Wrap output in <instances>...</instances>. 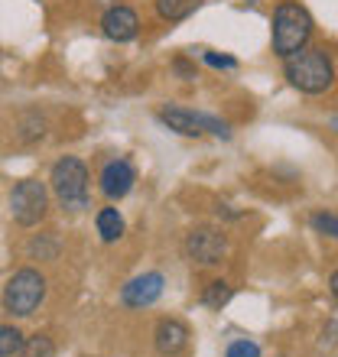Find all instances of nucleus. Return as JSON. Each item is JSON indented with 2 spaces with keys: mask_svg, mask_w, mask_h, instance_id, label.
Instances as JSON below:
<instances>
[{
  "mask_svg": "<svg viewBox=\"0 0 338 357\" xmlns=\"http://www.w3.org/2000/svg\"><path fill=\"white\" fill-rule=\"evenodd\" d=\"M29 257H33V260H56L59 257V241L52 234H39V237H33V241H29Z\"/></svg>",
  "mask_w": 338,
  "mask_h": 357,
  "instance_id": "dca6fc26",
  "label": "nucleus"
},
{
  "mask_svg": "<svg viewBox=\"0 0 338 357\" xmlns=\"http://www.w3.org/2000/svg\"><path fill=\"white\" fill-rule=\"evenodd\" d=\"M23 348V331L13 325H0V357H17Z\"/></svg>",
  "mask_w": 338,
  "mask_h": 357,
  "instance_id": "f3484780",
  "label": "nucleus"
},
{
  "mask_svg": "<svg viewBox=\"0 0 338 357\" xmlns=\"http://www.w3.org/2000/svg\"><path fill=\"white\" fill-rule=\"evenodd\" d=\"M101 192L111 202H117V198H124L127 192L133 188V182H137V172H133V166L127 160H111L108 166L101 169Z\"/></svg>",
  "mask_w": 338,
  "mask_h": 357,
  "instance_id": "9d476101",
  "label": "nucleus"
},
{
  "mask_svg": "<svg viewBox=\"0 0 338 357\" xmlns=\"http://www.w3.org/2000/svg\"><path fill=\"white\" fill-rule=\"evenodd\" d=\"M312 227H316L322 237H338V221H335L332 211H319V215H312Z\"/></svg>",
  "mask_w": 338,
  "mask_h": 357,
  "instance_id": "a211bd4d",
  "label": "nucleus"
},
{
  "mask_svg": "<svg viewBox=\"0 0 338 357\" xmlns=\"http://www.w3.org/2000/svg\"><path fill=\"white\" fill-rule=\"evenodd\" d=\"M46 299V276L33 266H23L7 280L3 286V312L17 315V319H27L43 305Z\"/></svg>",
  "mask_w": 338,
  "mask_h": 357,
  "instance_id": "7ed1b4c3",
  "label": "nucleus"
},
{
  "mask_svg": "<svg viewBox=\"0 0 338 357\" xmlns=\"http://www.w3.org/2000/svg\"><path fill=\"white\" fill-rule=\"evenodd\" d=\"M172 68H176V72H179L182 78H196V68L189 66L186 59H176V62H172Z\"/></svg>",
  "mask_w": 338,
  "mask_h": 357,
  "instance_id": "412c9836",
  "label": "nucleus"
},
{
  "mask_svg": "<svg viewBox=\"0 0 338 357\" xmlns=\"http://www.w3.org/2000/svg\"><path fill=\"white\" fill-rule=\"evenodd\" d=\"M156 351L166 357H176L179 351L189 344V328L182 325L179 319H163L160 325H156Z\"/></svg>",
  "mask_w": 338,
  "mask_h": 357,
  "instance_id": "9b49d317",
  "label": "nucleus"
},
{
  "mask_svg": "<svg viewBox=\"0 0 338 357\" xmlns=\"http://www.w3.org/2000/svg\"><path fill=\"white\" fill-rule=\"evenodd\" d=\"M202 7V0H156V13L166 23H182L189 20L196 10Z\"/></svg>",
  "mask_w": 338,
  "mask_h": 357,
  "instance_id": "ddd939ff",
  "label": "nucleus"
},
{
  "mask_svg": "<svg viewBox=\"0 0 338 357\" xmlns=\"http://www.w3.org/2000/svg\"><path fill=\"white\" fill-rule=\"evenodd\" d=\"M231 296H235L231 282L215 280V282H208L205 292H202V305H208V309H221V305H228V302H231Z\"/></svg>",
  "mask_w": 338,
  "mask_h": 357,
  "instance_id": "4468645a",
  "label": "nucleus"
},
{
  "mask_svg": "<svg viewBox=\"0 0 338 357\" xmlns=\"http://www.w3.org/2000/svg\"><path fill=\"white\" fill-rule=\"evenodd\" d=\"M94 225H98V234H101L104 244H114V241L124 237V218L117 208H101L98 218H94Z\"/></svg>",
  "mask_w": 338,
  "mask_h": 357,
  "instance_id": "f8f14e48",
  "label": "nucleus"
},
{
  "mask_svg": "<svg viewBox=\"0 0 338 357\" xmlns=\"http://www.w3.org/2000/svg\"><path fill=\"white\" fill-rule=\"evenodd\" d=\"M225 357H260V348H257L254 341L241 338V341H231V344H228Z\"/></svg>",
  "mask_w": 338,
  "mask_h": 357,
  "instance_id": "6ab92c4d",
  "label": "nucleus"
},
{
  "mask_svg": "<svg viewBox=\"0 0 338 357\" xmlns=\"http://www.w3.org/2000/svg\"><path fill=\"white\" fill-rule=\"evenodd\" d=\"M312 29H316V23H312L309 10L296 0H283L273 10V52L280 59H290L293 52L309 46Z\"/></svg>",
  "mask_w": 338,
  "mask_h": 357,
  "instance_id": "f03ea898",
  "label": "nucleus"
},
{
  "mask_svg": "<svg viewBox=\"0 0 338 357\" xmlns=\"http://www.w3.org/2000/svg\"><path fill=\"white\" fill-rule=\"evenodd\" d=\"M228 254V237L218 227H196L186 237V257L196 266H218Z\"/></svg>",
  "mask_w": 338,
  "mask_h": 357,
  "instance_id": "0eeeda50",
  "label": "nucleus"
},
{
  "mask_svg": "<svg viewBox=\"0 0 338 357\" xmlns=\"http://www.w3.org/2000/svg\"><path fill=\"white\" fill-rule=\"evenodd\" d=\"M205 62L215 68H237V59L231 56H218V52H205Z\"/></svg>",
  "mask_w": 338,
  "mask_h": 357,
  "instance_id": "aec40b11",
  "label": "nucleus"
},
{
  "mask_svg": "<svg viewBox=\"0 0 338 357\" xmlns=\"http://www.w3.org/2000/svg\"><path fill=\"white\" fill-rule=\"evenodd\" d=\"M163 273H143V276H133L127 286L121 289V302L127 309H147L163 296Z\"/></svg>",
  "mask_w": 338,
  "mask_h": 357,
  "instance_id": "6e6552de",
  "label": "nucleus"
},
{
  "mask_svg": "<svg viewBox=\"0 0 338 357\" xmlns=\"http://www.w3.org/2000/svg\"><path fill=\"white\" fill-rule=\"evenodd\" d=\"M283 72L296 91L302 94H322L335 85V68L325 49H300L290 59H283Z\"/></svg>",
  "mask_w": 338,
  "mask_h": 357,
  "instance_id": "f257e3e1",
  "label": "nucleus"
},
{
  "mask_svg": "<svg viewBox=\"0 0 338 357\" xmlns=\"http://www.w3.org/2000/svg\"><path fill=\"white\" fill-rule=\"evenodd\" d=\"M10 215L20 227H36L49 215V188L36 178H23L10 192Z\"/></svg>",
  "mask_w": 338,
  "mask_h": 357,
  "instance_id": "39448f33",
  "label": "nucleus"
},
{
  "mask_svg": "<svg viewBox=\"0 0 338 357\" xmlns=\"http://www.w3.org/2000/svg\"><path fill=\"white\" fill-rule=\"evenodd\" d=\"M101 33L111 43H131V39H137V33H140V20H137V13H133L131 7H111L108 13L101 17Z\"/></svg>",
  "mask_w": 338,
  "mask_h": 357,
  "instance_id": "1a4fd4ad",
  "label": "nucleus"
},
{
  "mask_svg": "<svg viewBox=\"0 0 338 357\" xmlns=\"http://www.w3.org/2000/svg\"><path fill=\"white\" fill-rule=\"evenodd\" d=\"M20 357H56V344L49 335H33V338H23Z\"/></svg>",
  "mask_w": 338,
  "mask_h": 357,
  "instance_id": "2eb2a0df",
  "label": "nucleus"
},
{
  "mask_svg": "<svg viewBox=\"0 0 338 357\" xmlns=\"http://www.w3.org/2000/svg\"><path fill=\"white\" fill-rule=\"evenodd\" d=\"M49 182H52V192H56L62 208H68V211L88 208V166L78 156H62L52 166Z\"/></svg>",
  "mask_w": 338,
  "mask_h": 357,
  "instance_id": "20e7f679",
  "label": "nucleus"
},
{
  "mask_svg": "<svg viewBox=\"0 0 338 357\" xmlns=\"http://www.w3.org/2000/svg\"><path fill=\"white\" fill-rule=\"evenodd\" d=\"M169 130L182 133V137H202V133H215L221 140L231 137V127L218 117H208V114H196V111H186V107H160L156 114Z\"/></svg>",
  "mask_w": 338,
  "mask_h": 357,
  "instance_id": "423d86ee",
  "label": "nucleus"
}]
</instances>
